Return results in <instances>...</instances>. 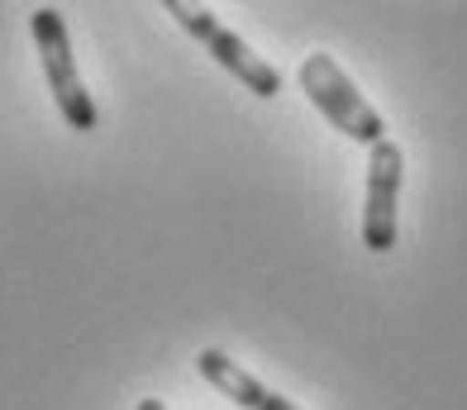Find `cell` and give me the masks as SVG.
<instances>
[{
  "label": "cell",
  "instance_id": "3",
  "mask_svg": "<svg viewBox=\"0 0 467 410\" xmlns=\"http://www.w3.org/2000/svg\"><path fill=\"white\" fill-rule=\"evenodd\" d=\"M167 15L177 19V25L201 43V48L220 62V68L234 77V81H244L258 100H272V96H282V72L272 68L267 58H258L248 48V43L234 34V29H224L220 25V15H210L205 5H186V0H167Z\"/></svg>",
  "mask_w": 467,
  "mask_h": 410
},
{
  "label": "cell",
  "instance_id": "6",
  "mask_svg": "<svg viewBox=\"0 0 467 410\" xmlns=\"http://www.w3.org/2000/svg\"><path fill=\"white\" fill-rule=\"evenodd\" d=\"M134 410H167V401H162V396H143Z\"/></svg>",
  "mask_w": 467,
  "mask_h": 410
},
{
  "label": "cell",
  "instance_id": "1",
  "mask_svg": "<svg viewBox=\"0 0 467 410\" xmlns=\"http://www.w3.org/2000/svg\"><path fill=\"white\" fill-rule=\"evenodd\" d=\"M29 34H34L38 62H44L53 105H57V115L67 120V129H77V134H91V129H100V110H96V100H91V91H87V81H81L72 38H67V19H62L53 5H38V10L29 15Z\"/></svg>",
  "mask_w": 467,
  "mask_h": 410
},
{
  "label": "cell",
  "instance_id": "2",
  "mask_svg": "<svg viewBox=\"0 0 467 410\" xmlns=\"http://www.w3.org/2000/svg\"><path fill=\"white\" fill-rule=\"evenodd\" d=\"M296 77H301V91L310 96V105L338 129V134H348V139L368 143V148H377L381 139H387V120L377 115V105L358 91L353 77L338 68L329 53H310Z\"/></svg>",
  "mask_w": 467,
  "mask_h": 410
},
{
  "label": "cell",
  "instance_id": "5",
  "mask_svg": "<svg viewBox=\"0 0 467 410\" xmlns=\"http://www.w3.org/2000/svg\"><path fill=\"white\" fill-rule=\"evenodd\" d=\"M196 373L215 386L220 396H229L239 410H306V405L277 396L272 386H263L248 368H239V363H234L229 353H220V349H201L196 353Z\"/></svg>",
  "mask_w": 467,
  "mask_h": 410
},
{
  "label": "cell",
  "instance_id": "4",
  "mask_svg": "<svg viewBox=\"0 0 467 410\" xmlns=\"http://www.w3.org/2000/svg\"><path fill=\"white\" fill-rule=\"evenodd\" d=\"M400 182H406V153L400 143L381 139L368 158V201H363V248L391 253L400 234Z\"/></svg>",
  "mask_w": 467,
  "mask_h": 410
}]
</instances>
